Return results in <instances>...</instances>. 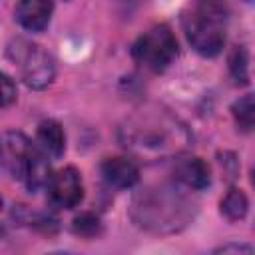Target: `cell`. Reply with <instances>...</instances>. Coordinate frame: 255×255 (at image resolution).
Listing matches in <instances>:
<instances>
[{
	"label": "cell",
	"instance_id": "8992f818",
	"mask_svg": "<svg viewBox=\"0 0 255 255\" xmlns=\"http://www.w3.org/2000/svg\"><path fill=\"white\" fill-rule=\"evenodd\" d=\"M46 197L54 209H72L84 197L82 173L74 165H66L52 173L46 185Z\"/></svg>",
	"mask_w": 255,
	"mask_h": 255
},
{
	"label": "cell",
	"instance_id": "9c48e42d",
	"mask_svg": "<svg viewBox=\"0 0 255 255\" xmlns=\"http://www.w3.org/2000/svg\"><path fill=\"white\" fill-rule=\"evenodd\" d=\"M52 0H18L14 18L28 32H42L52 18Z\"/></svg>",
	"mask_w": 255,
	"mask_h": 255
},
{
	"label": "cell",
	"instance_id": "2e32d148",
	"mask_svg": "<svg viewBox=\"0 0 255 255\" xmlns=\"http://www.w3.org/2000/svg\"><path fill=\"white\" fill-rule=\"evenodd\" d=\"M16 100V84L10 76L0 72V108L10 106Z\"/></svg>",
	"mask_w": 255,
	"mask_h": 255
},
{
	"label": "cell",
	"instance_id": "8fae6325",
	"mask_svg": "<svg viewBox=\"0 0 255 255\" xmlns=\"http://www.w3.org/2000/svg\"><path fill=\"white\" fill-rule=\"evenodd\" d=\"M36 141L38 147L50 155V157H60L66 149V135L62 129V124L56 120H44L40 122L36 129Z\"/></svg>",
	"mask_w": 255,
	"mask_h": 255
},
{
	"label": "cell",
	"instance_id": "ac0fdd59",
	"mask_svg": "<svg viewBox=\"0 0 255 255\" xmlns=\"http://www.w3.org/2000/svg\"><path fill=\"white\" fill-rule=\"evenodd\" d=\"M2 203H4V201H2V195H0V211H2Z\"/></svg>",
	"mask_w": 255,
	"mask_h": 255
},
{
	"label": "cell",
	"instance_id": "52a82bcc",
	"mask_svg": "<svg viewBox=\"0 0 255 255\" xmlns=\"http://www.w3.org/2000/svg\"><path fill=\"white\" fill-rule=\"evenodd\" d=\"M102 177L106 179L108 185L118 187V189H128L133 187L139 179V167L131 157H124V155H114V157H106L100 165Z\"/></svg>",
	"mask_w": 255,
	"mask_h": 255
},
{
	"label": "cell",
	"instance_id": "5b68a950",
	"mask_svg": "<svg viewBox=\"0 0 255 255\" xmlns=\"http://www.w3.org/2000/svg\"><path fill=\"white\" fill-rule=\"evenodd\" d=\"M133 60L149 72H163L177 58V40L169 26L155 24L145 30L131 48Z\"/></svg>",
	"mask_w": 255,
	"mask_h": 255
},
{
	"label": "cell",
	"instance_id": "7c38bea8",
	"mask_svg": "<svg viewBox=\"0 0 255 255\" xmlns=\"http://www.w3.org/2000/svg\"><path fill=\"white\" fill-rule=\"evenodd\" d=\"M247 209H249V199L247 195L233 187L225 193V197L221 199V215H225L229 221H239L247 215Z\"/></svg>",
	"mask_w": 255,
	"mask_h": 255
},
{
	"label": "cell",
	"instance_id": "e0dca14e",
	"mask_svg": "<svg viewBox=\"0 0 255 255\" xmlns=\"http://www.w3.org/2000/svg\"><path fill=\"white\" fill-rule=\"evenodd\" d=\"M217 253H229V251H235V253H251L253 249L249 247V245H243V243H229V245H223V247H219V249H215Z\"/></svg>",
	"mask_w": 255,
	"mask_h": 255
},
{
	"label": "cell",
	"instance_id": "7a4b0ae2",
	"mask_svg": "<svg viewBox=\"0 0 255 255\" xmlns=\"http://www.w3.org/2000/svg\"><path fill=\"white\" fill-rule=\"evenodd\" d=\"M120 137L137 155H167L187 141L185 129L167 114L133 116L122 126Z\"/></svg>",
	"mask_w": 255,
	"mask_h": 255
},
{
	"label": "cell",
	"instance_id": "d6986e66",
	"mask_svg": "<svg viewBox=\"0 0 255 255\" xmlns=\"http://www.w3.org/2000/svg\"><path fill=\"white\" fill-rule=\"evenodd\" d=\"M247 2H251V0H247Z\"/></svg>",
	"mask_w": 255,
	"mask_h": 255
},
{
	"label": "cell",
	"instance_id": "277c9868",
	"mask_svg": "<svg viewBox=\"0 0 255 255\" xmlns=\"http://www.w3.org/2000/svg\"><path fill=\"white\" fill-rule=\"evenodd\" d=\"M8 56L20 68V76L24 84L32 90H44L54 82L56 76V62L50 52L42 46L32 44L28 40L18 38L10 44Z\"/></svg>",
	"mask_w": 255,
	"mask_h": 255
},
{
	"label": "cell",
	"instance_id": "30bf717a",
	"mask_svg": "<svg viewBox=\"0 0 255 255\" xmlns=\"http://www.w3.org/2000/svg\"><path fill=\"white\" fill-rule=\"evenodd\" d=\"M173 175L181 185H185L189 189H203L211 181V173H209L207 163L197 155L177 157L175 165H173Z\"/></svg>",
	"mask_w": 255,
	"mask_h": 255
},
{
	"label": "cell",
	"instance_id": "3957f363",
	"mask_svg": "<svg viewBox=\"0 0 255 255\" xmlns=\"http://www.w3.org/2000/svg\"><path fill=\"white\" fill-rule=\"evenodd\" d=\"M181 22L185 36L197 54L213 58L223 50L227 8L221 0H191Z\"/></svg>",
	"mask_w": 255,
	"mask_h": 255
},
{
	"label": "cell",
	"instance_id": "6da1fadb",
	"mask_svg": "<svg viewBox=\"0 0 255 255\" xmlns=\"http://www.w3.org/2000/svg\"><path fill=\"white\" fill-rule=\"evenodd\" d=\"M131 219L153 233H173L193 217V203L175 187H147L131 201Z\"/></svg>",
	"mask_w": 255,
	"mask_h": 255
},
{
	"label": "cell",
	"instance_id": "ba28073f",
	"mask_svg": "<svg viewBox=\"0 0 255 255\" xmlns=\"http://www.w3.org/2000/svg\"><path fill=\"white\" fill-rule=\"evenodd\" d=\"M50 177H52V169H50L48 155L40 147H34L32 145V149L26 155V161H24L20 179L24 181V185H26V189L30 193H36V191L46 189Z\"/></svg>",
	"mask_w": 255,
	"mask_h": 255
},
{
	"label": "cell",
	"instance_id": "4fadbf2b",
	"mask_svg": "<svg viewBox=\"0 0 255 255\" xmlns=\"http://www.w3.org/2000/svg\"><path fill=\"white\" fill-rule=\"evenodd\" d=\"M231 112H233V118H235L237 126L243 131H251L253 129V124H255V104H253V96L251 94H245L243 98H239L231 106Z\"/></svg>",
	"mask_w": 255,
	"mask_h": 255
},
{
	"label": "cell",
	"instance_id": "9a60e30c",
	"mask_svg": "<svg viewBox=\"0 0 255 255\" xmlns=\"http://www.w3.org/2000/svg\"><path fill=\"white\" fill-rule=\"evenodd\" d=\"M72 231L80 237H96L102 233V221L96 213H90V211H84L80 215L74 217L72 221Z\"/></svg>",
	"mask_w": 255,
	"mask_h": 255
},
{
	"label": "cell",
	"instance_id": "5bb4252c",
	"mask_svg": "<svg viewBox=\"0 0 255 255\" xmlns=\"http://www.w3.org/2000/svg\"><path fill=\"white\" fill-rule=\"evenodd\" d=\"M229 72L237 84L249 82V54L243 46H235L229 54Z\"/></svg>",
	"mask_w": 255,
	"mask_h": 255
}]
</instances>
